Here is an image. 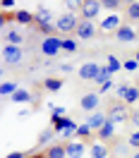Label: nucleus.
<instances>
[{"mask_svg":"<svg viewBox=\"0 0 139 158\" xmlns=\"http://www.w3.org/2000/svg\"><path fill=\"white\" fill-rule=\"evenodd\" d=\"M122 69H125V72H137V69H139L137 58H127L125 62H122Z\"/></svg>","mask_w":139,"mask_h":158,"instance_id":"nucleus-29","label":"nucleus"},{"mask_svg":"<svg viewBox=\"0 0 139 158\" xmlns=\"http://www.w3.org/2000/svg\"><path fill=\"white\" fill-rule=\"evenodd\" d=\"M127 17L132 22H139V0H134V2L127 5Z\"/></svg>","mask_w":139,"mask_h":158,"instance_id":"nucleus-27","label":"nucleus"},{"mask_svg":"<svg viewBox=\"0 0 139 158\" xmlns=\"http://www.w3.org/2000/svg\"><path fill=\"white\" fill-rule=\"evenodd\" d=\"M137 101H139V86H137V84H132V86L125 91L122 103H125V106H129V103H137Z\"/></svg>","mask_w":139,"mask_h":158,"instance_id":"nucleus-21","label":"nucleus"},{"mask_svg":"<svg viewBox=\"0 0 139 158\" xmlns=\"http://www.w3.org/2000/svg\"><path fill=\"white\" fill-rule=\"evenodd\" d=\"M77 48H79V46H77L74 39H62V50H65V53H77Z\"/></svg>","mask_w":139,"mask_h":158,"instance_id":"nucleus-28","label":"nucleus"},{"mask_svg":"<svg viewBox=\"0 0 139 158\" xmlns=\"http://www.w3.org/2000/svg\"><path fill=\"white\" fill-rule=\"evenodd\" d=\"M129 120H132V125L139 129V110H132V115H129Z\"/></svg>","mask_w":139,"mask_h":158,"instance_id":"nucleus-37","label":"nucleus"},{"mask_svg":"<svg viewBox=\"0 0 139 158\" xmlns=\"http://www.w3.org/2000/svg\"><path fill=\"white\" fill-rule=\"evenodd\" d=\"M50 122H53V129H55V134H62L65 129H70L72 125H77L74 120H70V118H50Z\"/></svg>","mask_w":139,"mask_h":158,"instance_id":"nucleus-17","label":"nucleus"},{"mask_svg":"<svg viewBox=\"0 0 139 158\" xmlns=\"http://www.w3.org/2000/svg\"><path fill=\"white\" fill-rule=\"evenodd\" d=\"M120 27H122V19H120V15L115 12V15H106L103 19H101L99 29L106 31V34H113V31H118Z\"/></svg>","mask_w":139,"mask_h":158,"instance_id":"nucleus-7","label":"nucleus"},{"mask_svg":"<svg viewBox=\"0 0 139 158\" xmlns=\"http://www.w3.org/2000/svg\"><path fill=\"white\" fill-rule=\"evenodd\" d=\"M79 17H77V12H62L58 15V19H55V29L60 34H77V27H79Z\"/></svg>","mask_w":139,"mask_h":158,"instance_id":"nucleus-1","label":"nucleus"},{"mask_svg":"<svg viewBox=\"0 0 139 158\" xmlns=\"http://www.w3.org/2000/svg\"><path fill=\"white\" fill-rule=\"evenodd\" d=\"M24 58V50L19 46H2V62L10 65V67H17Z\"/></svg>","mask_w":139,"mask_h":158,"instance_id":"nucleus-3","label":"nucleus"},{"mask_svg":"<svg viewBox=\"0 0 139 158\" xmlns=\"http://www.w3.org/2000/svg\"><path fill=\"white\" fill-rule=\"evenodd\" d=\"M62 79H58V77H48L46 81H43V91H48V94H55V91H60L62 89Z\"/></svg>","mask_w":139,"mask_h":158,"instance_id":"nucleus-20","label":"nucleus"},{"mask_svg":"<svg viewBox=\"0 0 139 158\" xmlns=\"http://www.w3.org/2000/svg\"><path fill=\"white\" fill-rule=\"evenodd\" d=\"M106 122H108V115H106V113H101V110H99V113H91L89 118H86V125H89L94 132H99Z\"/></svg>","mask_w":139,"mask_h":158,"instance_id":"nucleus-14","label":"nucleus"},{"mask_svg":"<svg viewBox=\"0 0 139 158\" xmlns=\"http://www.w3.org/2000/svg\"><path fill=\"white\" fill-rule=\"evenodd\" d=\"M15 22L22 24V27H29V24H36V17H34V12H29V10H17L15 12Z\"/></svg>","mask_w":139,"mask_h":158,"instance_id":"nucleus-16","label":"nucleus"},{"mask_svg":"<svg viewBox=\"0 0 139 158\" xmlns=\"http://www.w3.org/2000/svg\"><path fill=\"white\" fill-rule=\"evenodd\" d=\"M31 98H34V96H31V91H27V89H17L12 94V103H29Z\"/></svg>","mask_w":139,"mask_h":158,"instance_id":"nucleus-23","label":"nucleus"},{"mask_svg":"<svg viewBox=\"0 0 139 158\" xmlns=\"http://www.w3.org/2000/svg\"><path fill=\"white\" fill-rule=\"evenodd\" d=\"M82 110H86V113H99V106H101V94H94V91H89V94H84L79 101Z\"/></svg>","mask_w":139,"mask_h":158,"instance_id":"nucleus-6","label":"nucleus"},{"mask_svg":"<svg viewBox=\"0 0 139 158\" xmlns=\"http://www.w3.org/2000/svg\"><path fill=\"white\" fill-rule=\"evenodd\" d=\"M91 134H94V129H91L89 125H86V122H84V125H79V127H77V137H79V139H89Z\"/></svg>","mask_w":139,"mask_h":158,"instance_id":"nucleus-30","label":"nucleus"},{"mask_svg":"<svg viewBox=\"0 0 139 158\" xmlns=\"http://www.w3.org/2000/svg\"><path fill=\"white\" fill-rule=\"evenodd\" d=\"M106 67H108L110 77H113L115 72H120V69H122V62H120V58H115V55H108V65H106Z\"/></svg>","mask_w":139,"mask_h":158,"instance_id":"nucleus-25","label":"nucleus"},{"mask_svg":"<svg viewBox=\"0 0 139 158\" xmlns=\"http://www.w3.org/2000/svg\"><path fill=\"white\" fill-rule=\"evenodd\" d=\"M53 137H55V129L53 127H48V129H43L41 132V137H39V146H53Z\"/></svg>","mask_w":139,"mask_h":158,"instance_id":"nucleus-22","label":"nucleus"},{"mask_svg":"<svg viewBox=\"0 0 139 158\" xmlns=\"http://www.w3.org/2000/svg\"><path fill=\"white\" fill-rule=\"evenodd\" d=\"M46 156H48V158H67V148H65V144L55 141L53 146L46 148Z\"/></svg>","mask_w":139,"mask_h":158,"instance_id":"nucleus-19","label":"nucleus"},{"mask_svg":"<svg viewBox=\"0 0 139 158\" xmlns=\"http://www.w3.org/2000/svg\"><path fill=\"white\" fill-rule=\"evenodd\" d=\"M101 7L108 12V15H115V12L122 7V2H120V0H101Z\"/></svg>","mask_w":139,"mask_h":158,"instance_id":"nucleus-24","label":"nucleus"},{"mask_svg":"<svg viewBox=\"0 0 139 158\" xmlns=\"http://www.w3.org/2000/svg\"><path fill=\"white\" fill-rule=\"evenodd\" d=\"M127 144H129V146H132V148H137V151H139V129H134V132L129 134Z\"/></svg>","mask_w":139,"mask_h":158,"instance_id":"nucleus-32","label":"nucleus"},{"mask_svg":"<svg viewBox=\"0 0 139 158\" xmlns=\"http://www.w3.org/2000/svg\"><path fill=\"white\" fill-rule=\"evenodd\" d=\"M96 31H99V27H96L94 22L82 19V22H79V27H77V39L89 41V39H94V36H96Z\"/></svg>","mask_w":139,"mask_h":158,"instance_id":"nucleus-8","label":"nucleus"},{"mask_svg":"<svg viewBox=\"0 0 139 158\" xmlns=\"http://www.w3.org/2000/svg\"><path fill=\"white\" fill-rule=\"evenodd\" d=\"M5 158H29V153H24V151H15V153H7Z\"/></svg>","mask_w":139,"mask_h":158,"instance_id":"nucleus-38","label":"nucleus"},{"mask_svg":"<svg viewBox=\"0 0 139 158\" xmlns=\"http://www.w3.org/2000/svg\"><path fill=\"white\" fill-rule=\"evenodd\" d=\"M101 72V65H96V62H84L79 67V79H84V81H94V79L99 77Z\"/></svg>","mask_w":139,"mask_h":158,"instance_id":"nucleus-9","label":"nucleus"},{"mask_svg":"<svg viewBox=\"0 0 139 158\" xmlns=\"http://www.w3.org/2000/svg\"><path fill=\"white\" fill-rule=\"evenodd\" d=\"M17 89H19V86H17L15 81H2V84H0V94H2V96H10V98Z\"/></svg>","mask_w":139,"mask_h":158,"instance_id":"nucleus-26","label":"nucleus"},{"mask_svg":"<svg viewBox=\"0 0 139 158\" xmlns=\"http://www.w3.org/2000/svg\"><path fill=\"white\" fill-rule=\"evenodd\" d=\"M134 58H137V62H139V50H137V55H134Z\"/></svg>","mask_w":139,"mask_h":158,"instance_id":"nucleus-41","label":"nucleus"},{"mask_svg":"<svg viewBox=\"0 0 139 158\" xmlns=\"http://www.w3.org/2000/svg\"><path fill=\"white\" fill-rule=\"evenodd\" d=\"M60 50H62V39H60V36L43 39V43H41V53H43L46 58H55Z\"/></svg>","mask_w":139,"mask_h":158,"instance_id":"nucleus-5","label":"nucleus"},{"mask_svg":"<svg viewBox=\"0 0 139 158\" xmlns=\"http://www.w3.org/2000/svg\"><path fill=\"white\" fill-rule=\"evenodd\" d=\"M129 86H132V84H129V81H120L118 86H115V96H118V98L122 101V96H125V91H127Z\"/></svg>","mask_w":139,"mask_h":158,"instance_id":"nucleus-31","label":"nucleus"},{"mask_svg":"<svg viewBox=\"0 0 139 158\" xmlns=\"http://www.w3.org/2000/svg\"><path fill=\"white\" fill-rule=\"evenodd\" d=\"M72 65H70V62H62V65H60V72H72Z\"/></svg>","mask_w":139,"mask_h":158,"instance_id":"nucleus-39","label":"nucleus"},{"mask_svg":"<svg viewBox=\"0 0 139 158\" xmlns=\"http://www.w3.org/2000/svg\"><path fill=\"white\" fill-rule=\"evenodd\" d=\"M50 118H65V108H53L50 110Z\"/></svg>","mask_w":139,"mask_h":158,"instance_id":"nucleus-36","label":"nucleus"},{"mask_svg":"<svg viewBox=\"0 0 139 158\" xmlns=\"http://www.w3.org/2000/svg\"><path fill=\"white\" fill-rule=\"evenodd\" d=\"M89 156L91 158H108L110 156V146L106 141H94L89 146Z\"/></svg>","mask_w":139,"mask_h":158,"instance_id":"nucleus-13","label":"nucleus"},{"mask_svg":"<svg viewBox=\"0 0 139 158\" xmlns=\"http://www.w3.org/2000/svg\"><path fill=\"white\" fill-rule=\"evenodd\" d=\"M96 134H99V141H110V139H113V134H115V122H113V120H108V122H106V125H103Z\"/></svg>","mask_w":139,"mask_h":158,"instance_id":"nucleus-18","label":"nucleus"},{"mask_svg":"<svg viewBox=\"0 0 139 158\" xmlns=\"http://www.w3.org/2000/svg\"><path fill=\"white\" fill-rule=\"evenodd\" d=\"M2 41H5V46H19L24 43V36H22L17 29H10V31H2Z\"/></svg>","mask_w":139,"mask_h":158,"instance_id":"nucleus-15","label":"nucleus"},{"mask_svg":"<svg viewBox=\"0 0 139 158\" xmlns=\"http://www.w3.org/2000/svg\"><path fill=\"white\" fill-rule=\"evenodd\" d=\"M34 17H36V24H55V19H58L50 7H39L34 12Z\"/></svg>","mask_w":139,"mask_h":158,"instance_id":"nucleus-12","label":"nucleus"},{"mask_svg":"<svg viewBox=\"0 0 139 158\" xmlns=\"http://www.w3.org/2000/svg\"><path fill=\"white\" fill-rule=\"evenodd\" d=\"M65 7H67V12H77V10H82V2H72V0H67Z\"/></svg>","mask_w":139,"mask_h":158,"instance_id":"nucleus-33","label":"nucleus"},{"mask_svg":"<svg viewBox=\"0 0 139 158\" xmlns=\"http://www.w3.org/2000/svg\"><path fill=\"white\" fill-rule=\"evenodd\" d=\"M110 89H113V79H108L106 84H101V86H99V94H108Z\"/></svg>","mask_w":139,"mask_h":158,"instance_id":"nucleus-35","label":"nucleus"},{"mask_svg":"<svg viewBox=\"0 0 139 158\" xmlns=\"http://www.w3.org/2000/svg\"><path fill=\"white\" fill-rule=\"evenodd\" d=\"M29 158H48L46 153H39V151H34V153H29Z\"/></svg>","mask_w":139,"mask_h":158,"instance_id":"nucleus-40","label":"nucleus"},{"mask_svg":"<svg viewBox=\"0 0 139 158\" xmlns=\"http://www.w3.org/2000/svg\"><path fill=\"white\" fill-rule=\"evenodd\" d=\"M115 39H118V43H132V41H137V31L132 29V24H122L115 31Z\"/></svg>","mask_w":139,"mask_h":158,"instance_id":"nucleus-10","label":"nucleus"},{"mask_svg":"<svg viewBox=\"0 0 139 158\" xmlns=\"http://www.w3.org/2000/svg\"><path fill=\"white\" fill-rule=\"evenodd\" d=\"M65 148H67V158H84L86 153L84 141H65Z\"/></svg>","mask_w":139,"mask_h":158,"instance_id":"nucleus-11","label":"nucleus"},{"mask_svg":"<svg viewBox=\"0 0 139 158\" xmlns=\"http://www.w3.org/2000/svg\"><path fill=\"white\" fill-rule=\"evenodd\" d=\"M15 5H17V2H15V0H0V10H10V7H15Z\"/></svg>","mask_w":139,"mask_h":158,"instance_id":"nucleus-34","label":"nucleus"},{"mask_svg":"<svg viewBox=\"0 0 139 158\" xmlns=\"http://www.w3.org/2000/svg\"><path fill=\"white\" fill-rule=\"evenodd\" d=\"M101 2L99 0H86V2H82V10H79V15H82V19H86V22H96L99 19V15H101Z\"/></svg>","mask_w":139,"mask_h":158,"instance_id":"nucleus-4","label":"nucleus"},{"mask_svg":"<svg viewBox=\"0 0 139 158\" xmlns=\"http://www.w3.org/2000/svg\"><path fill=\"white\" fill-rule=\"evenodd\" d=\"M137 86H139V84H137Z\"/></svg>","mask_w":139,"mask_h":158,"instance_id":"nucleus-43","label":"nucleus"},{"mask_svg":"<svg viewBox=\"0 0 139 158\" xmlns=\"http://www.w3.org/2000/svg\"><path fill=\"white\" fill-rule=\"evenodd\" d=\"M132 158H139V153H134V156H132Z\"/></svg>","mask_w":139,"mask_h":158,"instance_id":"nucleus-42","label":"nucleus"},{"mask_svg":"<svg viewBox=\"0 0 139 158\" xmlns=\"http://www.w3.org/2000/svg\"><path fill=\"white\" fill-rule=\"evenodd\" d=\"M129 115H132V110H129L122 101H120V103H110V106H108V120H113L115 125H118V122H127Z\"/></svg>","mask_w":139,"mask_h":158,"instance_id":"nucleus-2","label":"nucleus"}]
</instances>
